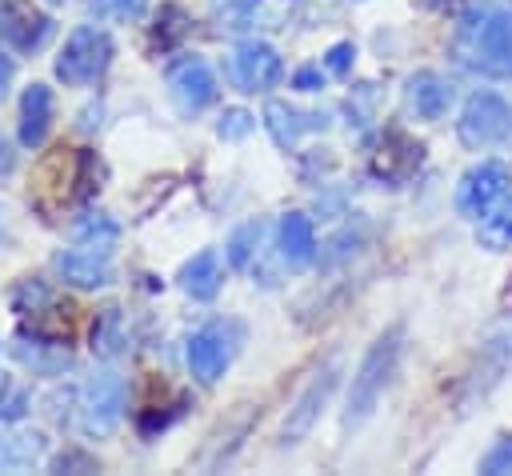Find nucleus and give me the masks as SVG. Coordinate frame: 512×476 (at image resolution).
<instances>
[{
	"label": "nucleus",
	"mask_w": 512,
	"mask_h": 476,
	"mask_svg": "<svg viewBox=\"0 0 512 476\" xmlns=\"http://www.w3.org/2000/svg\"><path fill=\"white\" fill-rule=\"evenodd\" d=\"M216 132H220L224 140H240V136H248V132H252V116H248L244 108H228V112L220 116Z\"/></svg>",
	"instance_id": "obj_30"
},
{
	"label": "nucleus",
	"mask_w": 512,
	"mask_h": 476,
	"mask_svg": "<svg viewBox=\"0 0 512 476\" xmlns=\"http://www.w3.org/2000/svg\"><path fill=\"white\" fill-rule=\"evenodd\" d=\"M400 356H404V324H392L368 344L360 368L352 372L344 416H340L344 432H356V428H364L372 420V412L380 408V400H384V392H388V384H392V376L400 368Z\"/></svg>",
	"instance_id": "obj_2"
},
{
	"label": "nucleus",
	"mask_w": 512,
	"mask_h": 476,
	"mask_svg": "<svg viewBox=\"0 0 512 476\" xmlns=\"http://www.w3.org/2000/svg\"><path fill=\"white\" fill-rule=\"evenodd\" d=\"M56 24L48 12H40L32 0H0V44L8 52L32 56L52 40Z\"/></svg>",
	"instance_id": "obj_6"
},
{
	"label": "nucleus",
	"mask_w": 512,
	"mask_h": 476,
	"mask_svg": "<svg viewBox=\"0 0 512 476\" xmlns=\"http://www.w3.org/2000/svg\"><path fill=\"white\" fill-rule=\"evenodd\" d=\"M184 360H188V372L196 376V384H216L232 360V340H228V328L224 324H204L200 332L188 336V348H184Z\"/></svg>",
	"instance_id": "obj_12"
},
{
	"label": "nucleus",
	"mask_w": 512,
	"mask_h": 476,
	"mask_svg": "<svg viewBox=\"0 0 512 476\" xmlns=\"http://www.w3.org/2000/svg\"><path fill=\"white\" fill-rule=\"evenodd\" d=\"M352 60H356V44H352V40H340V44H332V48L324 52V72H328V76H348Z\"/></svg>",
	"instance_id": "obj_29"
},
{
	"label": "nucleus",
	"mask_w": 512,
	"mask_h": 476,
	"mask_svg": "<svg viewBox=\"0 0 512 476\" xmlns=\"http://www.w3.org/2000/svg\"><path fill=\"white\" fill-rule=\"evenodd\" d=\"M8 168H12V152H8V144L0 136V172H8Z\"/></svg>",
	"instance_id": "obj_35"
},
{
	"label": "nucleus",
	"mask_w": 512,
	"mask_h": 476,
	"mask_svg": "<svg viewBox=\"0 0 512 476\" xmlns=\"http://www.w3.org/2000/svg\"><path fill=\"white\" fill-rule=\"evenodd\" d=\"M324 80H328V72H324L320 64H304V68H296L292 88H300V92H320V88H324Z\"/></svg>",
	"instance_id": "obj_33"
},
{
	"label": "nucleus",
	"mask_w": 512,
	"mask_h": 476,
	"mask_svg": "<svg viewBox=\"0 0 512 476\" xmlns=\"http://www.w3.org/2000/svg\"><path fill=\"white\" fill-rule=\"evenodd\" d=\"M124 416V380L116 372H96L80 388V428L84 436H108Z\"/></svg>",
	"instance_id": "obj_7"
},
{
	"label": "nucleus",
	"mask_w": 512,
	"mask_h": 476,
	"mask_svg": "<svg viewBox=\"0 0 512 476\" xmlns=\"http://www.w3.org/2000/svg\"><path fill=\"white\" fill-rule=\"evenodd\" d=\"M428 4H432V8H456L460 0H428Z\"/></svg>",
	"instance_id": "obj_36"
},
{
	"label": "nucleus",
	"mask_w": 512,
	"mask_h": 476,
	"mask_svg": "<svg viewBox=\"0 0 512 476\" xmlns=\"http://www.w3.org/2000/svg\"><path fill=\"white\" fill-rule=\"evenodd\" d=\"M232 72H236V84H240L244 92H268V88L280 84V76H284V60H280V52H276L272 44H264V40H248V44L236 48V56H232Z\"/></svg>",
	"instance_id": "obj_13"
},
{
	"label": "nucleus",
	"mask_w": 512,
	"mask_h": 476,
	"mask_svg": "<svg viewBox=\"0 0 512 476\" xmlns=\"http://www.w3.org/2000/svg\"><path fill=\"white\" fill-rule=\"evenodd\" d=\"M48 4H64V0H48Z\"/></svg>",
	"instance_id": "obj_37"
},
{
	"label": "nucleus",
	"mask_w": 512,
	"mask_h": 476,
	"mask_svg": "<svg viewBox=\"0 0 512 476\" xmlns=\"http://www.w3.org/2000/svg\"><path fill=\"white\" fill-rule=\"evenodd\" d=\"M104 16H116V20H136L140 12H144V4L148 0H92Z\"/></svg>",
	"instance_id": "obj_31"
},
{
	"label": "nucleus",
	"mask_w": 512,
	"mask_h": 476,
	"mask_svg": "<svg viewBox=\"0 0 512 476\" xmlns=\"http://www.w3.org/2000/svg\"><path fill=\"white\" fill-rule=\"evenodd\" d=\"M116 232H120V228H116L108 216H88V220L76 228V244H88V248H104V252H112Z\"/></svg>",
	"instance_id": "obj_26"
},
{
	"label": "nucleus",
	"mask_w": 512,
	"mask_h": 476,
	"mask_svg": "<svg viewBox=\"0 0 512 476\" xmlns=\"http://www.w3.org/2000/svg\"><path fill=\"white\" fill-rule=\"evenodd\" d=\"M96 472V460L88 456V452H76V448H68V452H60L56 460H52V472Z\"/></svg>",
	"instance_id": "obj_32"
},
{
	"label": "nucleus",
	"mask_w": 512,
	"mask_h": 476,
	"mask_svg": "<svg viewBox=\"0 0 512 476\" xmlns=\"http://www.w3.org/2000/svg\"><path fill=\"white\" fill-rule=\"evenodd\" d=\"M404 100H408V108H412L420 120H440V116L452 108V84H448L440 72L424 68V72H412V76H408Z\"/></svg>",
	"instance_id": "obj_16"
},
{
	"label": "nucleus",
	"mask_w": 512,
	"mask_h": 476,
	"mask_svg": "<svg viewBox=\"0 0 512 476\" xmlns=\"http://www.w3.org/2000/svg\"><path fill=\"white\" fill-rule=\"evenodd\" d=\"M168 92H172V100H176V108L184 112V116H196V112H204L212 100H216V72H212V64L204 60V56H184L180 64H172V72H168Z\"/></svg>",
	"instance_id": "obj_9"
},
{
	"label": "nucleus",
	"mask_w": 512,
	"mask_h": 476,
	"mask_svg": "<svg viewBox=\"0 0 512 476\" xmlns=\"http://www.w3.org/2000/svg\"><path fill=\"white\" fill-rule=\"evenodd\" d=\"M456 136L464 148H492L512 136V104L500 92H472L460 108Z\"/></svg>",
	"instance_id": "obj_4"
},
{
	"label": "nucleus",
	"mask_w": 512,
	"mask_h": 476,
	"mask_svg": "<svg viewBox=\"0 0 512 476\" xmlns=\"http://www.w3.org/2000/svg\"><path fill=\"white\" fill-rule=\"evenodd\" d=\"M336 376H340V360H328L312 380H308V388L296 396V404L288 408V420H284V428H280V444H300L308 432H312V424L320 420V412H324V404H328V396H332V388H336Z\"/></svg>",
	"instance_id": "obj_8"
},
{
	"label": "nucleus",
	"mask_w": 512,
	"mask_h": 476,
	"mask_svg": "<svg viewBox=\"0 0 512 476\" xmlns=\"http://www.w3.org/2000/svg\"><path fill=\"white\" fill-rule=\"evenodd\" d=\"M12 76H16V60L8 56V48L0 44V100L8 96V84H12Z\"/></svg>",
	"instance_id": "obj_34"
},
{
	"label": "nucleus",
	"mask_w": 512,
	"mask_h": 476,
	"mask_svg": "<svg viewBox=\"0 0 512 476\" xmlns=\"http://www.w3.org/2000/svg\"><path fill=\"white\" fill-rule=\"evenodd\" d=\"M112 56H116L112 36L104 28H96V24H84L64 40V48L56 56V76L68 88H88L108 72Z\"/></svg>",
	"instance_id": "obj_3"
},
{
	"label": "nucleus",
	"mask_w": 512,
	"mask_h": 476,
	"mask_svg": "<svg viewBox=\"0 0 512 476\" xmlns=\"http://www.w3.org/2000/svg\"><path fill=\"white\" fill-rule=\"evenodd\" d=\"M324 124H328L324 112H300V108H292V104H284V100H268V104H264V128H268V136H272L280 148H292L304 132H316V128H324Z\"/></svg>",
	"instance_id": "obj_18"
},
{
	"label": "nucleus",
	"mask_w": 512,
	"mask_h": 476,
	"mask_svg": "<svg viewBox=\"0 0 512 476\" xmlns=\"http://www.w3.org/2000/svg\"><path fill=\"white\" fill-rule=\"evenodd\" d=\"M28 392L12 380H0V424H16L24 412H28Z\"/></svg>",
	"instance_id": "obj_27"
},
{
	"label": "nucleus",
	"mask_w": 512,
	"mask_h": 476,
	"mask_svg": "<svg viewBox=\"0 0 512 476\" xmlns=\"http://www.w3.org/2000/svg\"><path fill=\"white\" fill-rule=\"evenodd\" d=\"M420 160H424V148L416 144V140H408L404 132H396V128H388L380 140H376V148H372V156H368V172L380 180V184H404L416 168H420Z\"/></svg>",
	"instance_id": "obj_11"
},
{
	"label": "nucleus",
	"mask_w": 512,
	"mask_h": 476,
	"mask_svg": "<svg viewBox=\"0 0 512 476\" xmlns=\"http://www.w3.org/2000/svg\"><path fill=\"white\" fill-rule=\"evenodd\" d=\"M56 272H60V280L64 284H72V288H104V284H112V252H104V248H88V244H76V248H68V252H60L56 256Z\"/></svg>",
	"instance_id": "obj_14"
},
{
	"label": "nucleus",
	"mask_w": 512,
	"mask_h": 476,
	"mask_svg": "<svg viewBox=\"0 0 512 476\" xmlns=\"http://www.w3.org/2000/svg\"><path fill=\"white\" fill-rule=\"evenodd\" d=\"M480 240H484L488 248H508V244H512V200H508V196L484 216Z\"/></svg>",
	"instance_id": "obj_24"
},
{
	"label": "nucleus",
	"mask_w": 512,
	"mask_h": 476,
	"mask_svg": "<svg viewBox=\"0 0 512 476\" xmlns=\"http://www.w3.org/2000/svg\"><path fill=\"white\" fill-rule=\"evenodd\" d=\"M508 364H512V332L488 336V340L480 344L472 368H468L464 380H460V404H472V400L488 396V392L500 384V376L508 372Z\"/></svg>",
	"instance_id": "obj_10"
},
{
	"label": "nucleus",
	"mask_w": 512,
	"mask_h": 476,
	"mask_svg": "<svg viewBox=\"0 0 512 476\" xmlns=\"http://www.w3.org/2000/svg\"><path fill=\"white\" fill-rule=\"evenodd\" d=\"M276 252L288 268H308L316 260V228L304 212H284L276 224Z\"/></svg>",
	"instance_id": "obj_17"
},
{
	"label": "nucleus",
	"mask_w": 512,
	"mask_h": 476,
	"mask_svg": "<svg viewBox=\"0 0 512 476\" xmlns=\"http://www.w3.org/2000/svg\"><path fill=\"white\" fill-rule=\"evenodd\" d=\"M120 344H124L120 308H104V316L92 324V352H100V356H116Z\"/></svg>",
	"instance_id": "obj_25"
},
{
	"label": "nucleus",
	"mask_w": 512,
	"mask_h": 476,
	"mask_svg": "<svg viewBox=\"0 0 512 476\" xmlns=\"http://www.w3.org/2000/svg\"><path fill=\"white\" fill-rule=\"evenodd\" d=\"M508 188H512V172L500 160H480V164H472L460 176V184H456V208L468 220H484L508 196Z\"/></svg>",
	"instance_id": "obj_5"
},
{
	"label": "nucleus",
	"mask_w": 512,
	"mask_h": 476,
	"mask_svg": "<svg viewBox=\"0 0 512 476\" xmlns=\"http://www.w3.org/2000/svg\"><path fill=\"white\" fill-rule=\"evenodd\" d=\"M12 352H16V360L32 364L36 372H56L60 364H68V344H64L60 336L40 340V336L32 332V340H28V332H20L16 344H12Z\"/></svg>",
	"instance_id": "obj_20"
},
{
	"label": "nucleus",
	"mask_w": 512,
	"mask_h": 476,
	"mask_svg": "<svg viewBox=\"0 0 512 476\" xmlns=\"http://www.w3.org/2000/svg\"><path fill=\"white\" fill-rule=\"evenodd\" d=\"M480 472H484V476H504V472H512V436H500V440L480 456Z\"/></svg>",
	"instance_id": "obj_28"
},
{
	"label": "nucleus",
	"mask_w": 512,
	"mask_h": 476,
	"mask_svg": "<svg viewBox=\"0 0 512 476\" xmlns=\"http://www.w3.org/2000/svg\"><path fill=\"white\" fill-rule=\"evenodd\" d=\"M224 284V268H220V256L216 248H204L196 252L184 268H180V288L192 296V300H212Z\"/></svg>",
	"instance_id": "obj_19"
},
{
	"label": "nucleus",
	"mask_w": 512,
	"mask_h": 476,
	"mask_svg": "<svg viewBox=\"0 0 512 476\" xmlns=\"http://www.w3.org/2000/svg\"><path fill=\"white\" fill-rule=\"evenodd\" d=\"M40 452H44V436L40 432L4 436L0 440V468H28L32 460H40Z\"/></svg>",
	"instance_id": "obj_22"
},
{
	"label": "nucleus",
	"mask_w": 512,
	"mask_h": 476,
	"mask_svg": "<svg viewBox=\"0 0 512 476\" xmlns=\"http://www.w3.org/2000/svg\"><path fill=\"white\" fill-rule=\"evenodd\" d=\"M260 240H264V224H260V220H248V224H240V228L228 236V244H224V256H228V264H232V268H248V264L256 260V248H260Z\"/></svg>",
	"instance_id": "obj_21"
},
{
	"label": "nucleus",
	"mask_w": 512,
	"mask_h": 476,
	"mask_svg": "<svg viewBox=\"0 0 512 476\" xmlns=\"http://www.w3.org/2000/svg\"><path fill=\"white\" fill-rule=\"evenodd\" d=\"M52 304H56V296H52V288L44 280H20L12 288V312H20V316H40Z\"/></svg>",
	"instance_id": "obj_23"
},
{
	"label": "nucleus",
	"mask_w": 512,
	"mask_h": 476,
	"mask_svg": "<svg viewBox=\"0 0 512 476\" xmlns=\"http://www.w3.org/2000/svg\"><path fill=\"white\" fill-rule=\"evenodd\" d=\"M452 56L480 76H512V12L496 4H468L456 20Z\"/></svg>",
	"instance_id": "obj_1"
},
{
	"label": "nucleus",
	"mask_w": 512,
	"mask_h": 476,
	"mask_svg": "<svg viewBox=\"0 0 512 476\" xmlns=\"http://www.w3.org/2000/svg\"><path fill=\"white\" fill-rule=\"evenodd\" d=\"M56 120V96L48 84H28L20 96V144L24 148H40L52 132Z\"/></svg>",
	"instance_id": "obj_15"
}]
</instances>
